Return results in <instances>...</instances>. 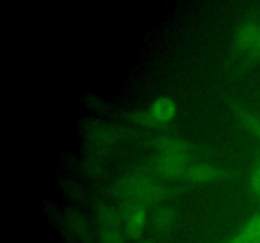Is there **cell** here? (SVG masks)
<instances>
[{
    "label": "cell",
    "mask_w": 260,
    "mask_h": 243,
    "mask_svg": "<svg viewBox=\"0 0 260 243\" xmlns=\"http://www.w3.org/2000/svg\"><path fill=\"white\" fill-rule=\"evenodd\" d=\"M157 167L167 176L185 175L188 170V147L178 139L161 141L157 156Z\"/></svg>",
    "instance_id": "6da1fadb"
},
{
    "label": "cell",
    "mask_w": 260,
    "mask_h": 243,
    "mask_svg": "<svg viewBox=\"0 0 260 243\" xmlns=\"http://www.w3.org/2000/svg\"><path fill=\"white\" fill-rule=\"evenodd\" d=\"M121 191L128 199L137 204L156 201L161 197L162 190L154 180L147 176H134L126 182H122ZM142 207V205H141Z\"/></svg>",
    "instance_id": "7a4b0ae2"
},
{
    "label": "cell",
    "mask_w": 260,
    "mask_h": 243,
    "mask_svg": "<svg viewBox=\"0 0 260 243\" xmlns=\"http://www.w3.org/2000/svg\"><path fill=\"white\" fill-rule=\"evenodd\" d=\"M236 46L243 52L260 55V24L244 25L236 35Z\"/></svg>",
    "instance_id": "3957f363"
},
{
    "label": "cell",
    "mask_w": 260,
    "mask_h": 243,
    "mask_svg": "<svg viewBox=\"0 0 260 243\" xmlns=\"http://www.w3.org/2000/svg\"><path fill=\"white\" fill-rule=\"evenodd\" d=\"M174 115L175 104L170 98L161 96V98L156 99L151 104V108H150V118L152 120L165 123V122H169L170 119L174 118Z\"/></svg>",
    "instance_id": "277c9868"
},
{
    "label": "cell",
    "mask_w": 260,
    "mask_h": 243,
    "mask_svg": "<svg viewBox=\"0 0 260 243\" xmlns=\"http://www.w3.org/2000/svg\"><path fill=\"white\" fill-rule=\"evenodd\" d=\"M185 176L196 182H211L217 181L222 176V171L210 165H194L188 167Z\"/></svg>",
    "instance_id": "5b68a950"
},
{
    "label": "cell",
    "mask_w": 260,
    "mask_h": 243,
    "mask_svg": "<svg viewBox=\"0 0 260 243\" xmlns=\"http://www.w3.org/2000/svg\"><path fill=\"white\" fill-rule=\"evenodd\" d=\"M147 223V213L144 207L137 205L129 212L126 220V233L128 237H137L145 229Z\"/></svg>",
    "instance_id": "8992f818"
},
{
    "label": "cell",
    "mask_w": 260,
    "mask_h": 243,
    "mask_svg": "<svg viewBox=\"0 0 260 243\" xmlns=\"http://www.w3.org/2000/svg\"><path fill=\"white\" fill-rule=\"evenodd\" d=\"M229 243H260V214L251 218Z\"/></svg>",
    "instance_id": "52a82bcc"
},
{
    "label": "cell",
    "mask_w": 260,
    "mask_h": 243,
    "mask_svg": "<svg viewBox=\"0 0 260 243\" xmlns=\"http://www.w3.org/2000/svg\"><path fill=\"white\" fill-rule=\"evenodd\" d=\"M154 225L159 232H169L174 225V213L169 208H160L154 215Z\"/></svg>",
    "instance_id": "ba28073f"
},
{
    "label": "cell",
    "mask_w": 260,
    "mask_h": 243,
    "mask_svg": "<svg viewBox=\"0 0 260 243\" xmlns=\"http://www.w3.org/2000/svg\"><path fill=\"white\" fill-rule=\"evenodd\" d=\"M239 119H240L241 124H243L246 129L251 131L254 134H256V136L260 138V118L259 116L251 115V114L241 111L240 115H239Z\"/></svg>",
    "instance_id": "9c48e42d"
},
{
    "label": "cell",
    "mask_w": 260,
    "mask_h": 243,
    "mask_svg": "<svg viewBox=\"0 0 260 243\" xmlns=\"http://www.w3.org/2000/svg\"><path fill=\"white\" fill-rule=\"evenodd\" d=\"M250 187L254 195L260 196V164L254 167L250 176Z\"/></svg>",
    "instance_id": "30bf717a"
},
{
    "label": "cell",
    "mask_w": 260,
    "mask_h": 243,
    "mask_svg": "<svg viewBox=\"0 0 260 243\" xmlns=\"http://www.w3.org/2000/svg\"><path fill=\"white\" fill-rule=\"evenodd\" d=\"M103 243H121V237H119L118 232L114 229H109L106 232L103 237Z\"/></svg>",
    "instance_id": "8fae6325"
}]
</instances>
